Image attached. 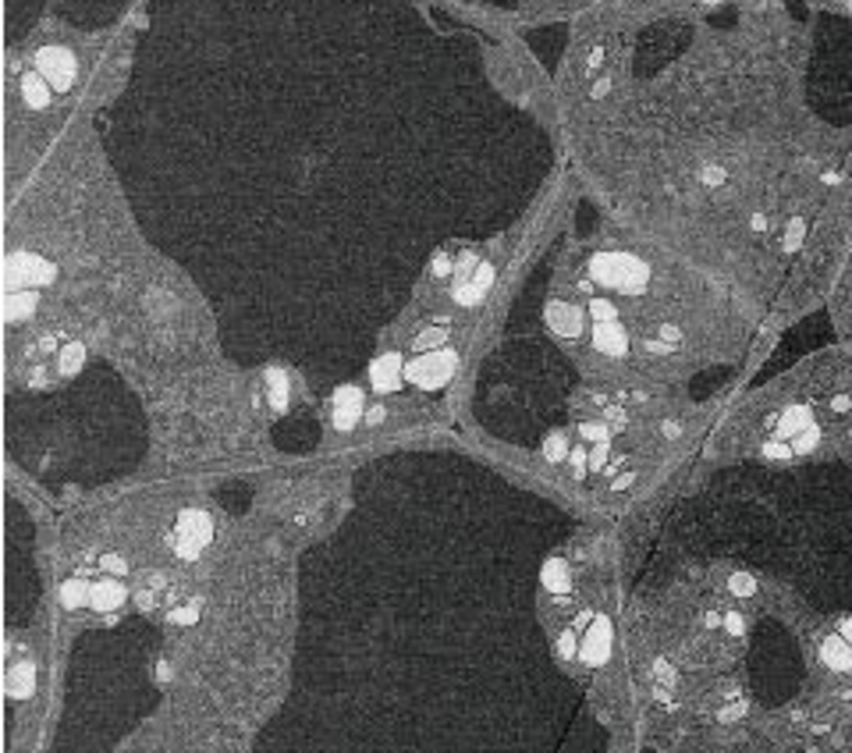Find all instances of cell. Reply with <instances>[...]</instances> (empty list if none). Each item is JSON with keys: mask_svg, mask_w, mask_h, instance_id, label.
I'll return each mask as SVG.
<instances>
[{"mask_svg": "<svg viewBox=\"0 0 852 753\" xmlns=\"http://www.w3.org/2000/svg\"><path fill=\"white\" fill-rule=\"evenodd\" d=\"M455 373V353H427L405 367V376L419 387H441Z\"/></svg>", "mask_w": 852, "mask_h": 753, "instance_id": "obj_3", "label": "cell"}, {"mask_svg": "<svg viewBox=\"0 0 852 753\" xmlns=\"http://www.w3.org/2000/svg\"><path fill=\"white\" fill-rule=\"evenodd\" d=\"M544 455H547V459H551V462H558V459H565V437H558V434H554V437L547 441V445H544Z\"/></svg>", "mask_w": 852, "mask_h": 753, "instance_id": "obj_13", "label": "cell"}, {"mask_svg": "<svg viewBox=\"0 0 852 753\" xmlns=\"http://www.w3.org/2000/svg\"><path fill=\"white\" fill-rule=\"evenodd\" d=\"M746 430L756 477L686 522L643 594L646 696L700 753H852V348Z\"/></svg>", "mask_w": 852, "mask_h": 753, "instance_id": "obj_1", "label": "cell"}, {"mask_svg": "<svg viewBox=\"0 0 852 753\" xmlns=\"http://www.w3.org/2000/svg\"><path fill=\"white\" fill-rule=\"evenodd\" d=\"M367 420H370V423H381V420H384V409H381V406H373V409L367 412Z\"/></svg>", "mask_w": 852, "mask_h": 753, "instance_id": "obj_15", "label": "cell"}, {"mask_svg": "<svg viewBox=\"0 0 852 753\" xmlns=\"http://www.w3.org/2000/svg\"><path fill=\"white\" fill-rule=\"evenodd\" d=\"M83 359H86V348H83V345H67V348H64V359H61V362H64V373H75Z\"/></svg>", "mask_w": 852, "mask_h": 753, "instance_id": "obj_12", "label": "cell"}, {"mask_svg": "<svg viewBox=\"0 0 852 753\" xmlns=\"http://www.w3.org/2000/svg\"><path fill=\"white\" fill-rule=\"evenodd\" d=\"M586 64H590V72H593V69H601V64H604V50H601V47H597V50H593Z\"/></svg>", "mask_w": 852, "mask_h": 753, "instance_id": "obj_14", "label": "cell"}, {"mask_svg": "<svg viewBox=\"0 0 852 753\" xmlns=\"http://www.w3.org/2000/svg\"><path fill=\"white\" fill-rule=\"evenodd\" d=\"M370 381H373V387L376 392H395V387L402 384V356H381L373 362V370H370Z\"/></svg>", "mask_w": 852, "mask_h": 753, "instance_id": "obj_8", "label": "cell"}, {"mask_svg": "<svg viewBox=\"0 0 852 753\" xmlns=\"http://www.w3.org/2000/svg\"><path fill=\"white\" fill-rule=\"evenodd\" d=\"M444 342H448V331H444V328H430V331H423V334L416 338V348H419V353H423V348H427V353H434V348H441Z\"/></svg>", "mask_w": 852, "mask_h": 753, "instance_id": "obj_11", "label": "cell"}, {"mask_svg": "<svg viewBox=\"0 0 852 753\" xmlns=\"http://www.w3.org/2000/svg\"><path fill=\"white\" fill-rule=\"evenodd\" d=\"M607 89H612V86H607V83H604V78H601V83H597V86H593V97H607Z\"/></svg>", "mask_w": 852, "mask_h": 753, "instance_id": "obj_16", "label": "cell"}, {"mask_svg": "<svg viewBox=\"0 0 852 753\" xmlns=\"http://www.w3.org/2000/svg\"><path fill=\"white\" fill-rule=\"evenodd\" d=\"M50 92H53V86L39 72H25L22 75V100L29 103L33 111H44V107L50 103Z\"/></svg>", "mask_w": 852, "mask_h": 753, "instance_id": "obj_9", "label": "cell"}, {"mask_svg": "<svg viewBox=\"0 0 852 753\" xmlns=\"http://www.w3.org/2000/svg\"><path fill=\"white\" fill-rule=\"evenodd\" d=\"M33 306H36V295H29V292H11V295H8V320L15 324V320L29 317Z\"/></svg>", "mask_w": 852, "mask_h": 753, "instance_id": "obj_10", "label": "cell"}, {"mask_svg": "<svg viewBox=\"0 0 852 753\" xmlns=\"http://www.w3.org/2000/svg\"><path fill=\"white\" fill-rule=\"evenodd\" d=\"M36 72L44 75L58 92L72 89V83H75V58H72V50H64V47H44V50L36 53Z\"/></svg>", "mask_w": 852, "mask_h": 753, "instance_id": "obj_2", "label": "cell"}, {"mask_svg": "<svg viewBox=\"0 0 852 753\" xmlns=\"http://www.w3.org/2000/svg\"><path fill=\"white\" fill-rule=\"evenodd\" d=\"M707 4H718V0H707Z\"/></svg>", "mask_w": 852, "mask_h": 753, "instance_id": "obj_17", "label": "cell"}, {"mask_svg": "<svg viewBox=\"0 0 852 753\" xmlns=\"http://www.w3.org/2000/svg\"><path fill=\"white\" fill-rule=\"evenodd\" d=\"M362 416V392L359 387H342L334 395V427L337 430H351Z\"/></svg>", "mask_w": 852, "mask_h": 753, "instance_id": "obj_5", "label": "cell"}, {"mask_svg": "<svg viewBox=\"0 0 852 753\" xmlns=\"http://www.w3.org/2000/svg\"><path fill=\"white\" fill-rule=\"evenodd\" d=\"M835 320L842 328V338L845 348H852V246H849V257L842 274H838V288H835Z\"/></svg>", "mask_w": 852, "mask_h": 753, "instance_id": "obj_4", "label": "cell"}, {"mask_svg": "<svg viewBox=\"0 0 852 753\" xmlns=\"http://www.w3.org/2000/svg\"><path fill=\"white\" fill-rule=\"evenodd\" d=\"M593 345H597L601 353H607V356H626L629 353V334H626V328L618 324V320H612V324L593 328Z\"/></svg>", "mask_w": 852, "mask_h": 753, "instance_id": "obj_7", "label": "cell"}, {"mask_svg": "<svg viewBox=\"0 0 852 753\" xmlns=\"http://www.w3.org/2000/svg\"><path fill=\"white\" fill-rule=\"evenodd\" d=\"M547 320H551L554 331L565 334V338H579V334H583V313H579L576 306L551 303V306H547Z\"/></svg>", "mask_w": 852, "mask_h": 753, "instance_id": "obj_6", "label": "cell"}]
</instances>
